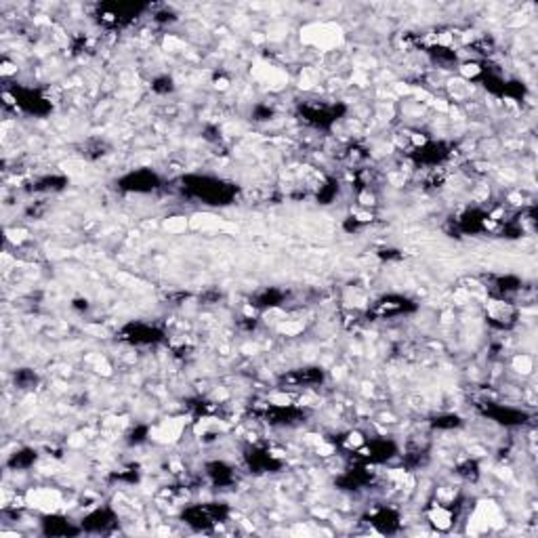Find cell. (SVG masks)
Returning a JSON list of instances; mask_svg holds the SVG:
<instances>
[{
	"mask_svg": "<svg viewBox=\"0 0 538 538\" xmlns=\"http://www.w3.org/2000/svg\"><path fill=\"white\" fill-rule=\"evenodd\" d=\"M236 185L225 183L221 179L215 177H200V175H189L183 179V194H187L189 198L202 200L206 204H230L236 196Z\"/></svg>",
	"mask_w": 538,
	"mask_h": 538,
	"instance_id": "obj_1",
	"label": "cell"
},
{
	"mask_svg": "<svg viewBox=\"0 0 538 538\" xmlns=\"http://www.w3.org/2000/svg\"><path fill=\"white\" fill-rule=\"evenodd\" d=\"M227 515H230V507L225 503L192 505V507L183 509V513H181L183 522L194 530H211L213 526L227 520Z\"/></svg>",
	"mask_w": 538,
	"mask_h": 538,
	"instance_id": "obj_2",
	"label": "cell"
},
{
	"mask_svg": "<svg viewBox=\"0 0 538 538\" xmlns=\"http://www.w3.org/2000/svg\"><path fill=\"white\" fill-rule=\"evenodd\" d=\"M343 104H332V106H318V104H305L301 106V116L307 125L315 129H330L343 114H345Z\"/></svg>",
	"mask_w": 538,
	"mask_h": 538,
	"instance_id": "obj_3",
	"label": "cell"
},
{
	"mask_svg": "<svg viewBox=\"0 0 538 538\" xmlns=\"http://www.w3.org/2000/svg\"><path fill=\"white\" fill-rule=\"evenodd\" d=\"M416 309V305L406 299V296H400V294H387L383 299H379L373 309L368 311V315L373 318H379V320H389V318H398V315H404V313H412Z\"/></svg>",
	"mask_w": 538,
	"mask_h": 538,
	"instance_id": "obj_4",
	"label": "cell"
},
{
	"mask_svg": "<svg viewBox=\"0 0 538 538\" xmlns=\"http://www.w3.org/2000/svg\"><path fill=\"white\" fill-rule=\"evenodd\" d=\"M118 187L125 189V192L147 194V192H154L156 187H160V177H158L154 170L139 168V170H133V173L125 175V177L118 181Z\"/></svg>",
	"mask_w": 538,
	"mask_h": 538,
	"instance_id": "obj_5",
	"label": "cell"
},
{
	"mask_svg": "<svg viewBox=\"0 0 538 538\" xmlns=\"http://www.w3.org/2000/svg\"><path fill=\"white\" fill-rule=\"evenodd\" d=\"M116 524H118L116 513L110 507H99V509H95V511H91L89 515L82 518L80 528H82V532H89V534H106Z\"/></svg>",
	"mask_w": 538,
	"mask_h": 538,
	"instance_id": "obj_6",
	"label": "cell"
},
{
	"mask_svg": "<svg viewBox=\"0 0 538 538\" xmlns=\"http://www.w3.org/2000/svg\"><path fill=\"white\" fill-rule=\"evenodd\" d=\"M484 416H490L492 420L505 425V427H515V425H524L528 420V414L518 410V408H509V406H501V404H482L480 406Z\"/></svg>",
	"mask_w": 538,
	"mask_h": 538,
	"instance_id": "obj_7",
	"label": "cell"
},
{
	"mask_svg": "<svg viewBox=\"0 0 538 538\" xmlns=\"http://www.w3.org/2000/svg\"><path fill=\"white\" fill-rule=\"evenodd\" d=\"M13 99L15 106H19L23 112L27 114H36V116H44L51 112V104L38 93V91H30V89H13Z\"/></svg>",
	"mask_w": 538,
	"mask_h": 538,
	"instance_id": "obj_8",
	"label": "cell"
},
{
	"mask_svg": "<svg viewBox=\"0 0 538 538\" xmlns=\"http://www.w3.org/2000/svg\"><path fill=\"white\" fill-rule=\"evenodd\" d=\"M120 339L131 343V345H154L158 341H162V332L149 324H141V322H133L129 326L123 328Z\"/></svg>",
	"mask_w": 538,
	"mask_h": 538,
	"instance_id": "obj_9",
	"label": "cell"
},
{
	"mask_svg": "<svg viewBox=\"0 0 538 538\" xmlns=\"http://www.w3.org/2000/svg\"><path fill=\"white\" fill-rule=\"evenodd\" d=\"M448 156H450V149L442 141H429V143H425V145H420L412 151V160L416 164H425V166H437Z\"/></svg>",
	"mask_w": 538,
	"mask_h": 538,
	"instance_id": "obj_10",
	"label": "cell"
},
{
	"mask_svg": "<svg viewBox=\"0 0 538 538\" xmlns=\"http://www.w3.org/2000/svg\"><path fill=\"white\" fill-rule=\"evenodd\" d=\"M244 458H246L249 469L255 473H275L282 469V463L277 458H273L263 448H249Z\"/></svg>",
	"mask_w": 538,
	"mask_h": 538,
	"instance_id": "obj_11",
	"label": "cell"
},
{
	"mask_svg": "<svg viewBox=\"0 0 538 538\" xmlns=\"http://www.w3.org/2000/svg\"><path fill=\"white\" fill-rule=\"evenodd\" d=\"M368 522H370V526H373L377 532H381V534H396V532L400 530V526H402L400 513L394 511V509H387V507L377 509L375 513H370V515H368Z\"/></svg>",
	"mask_w": 538,
	"mask_h": 538,
	"instance_id": "obj_12",
	"label": "cell"
},
{
	"mask_svg": "<svg viewBox=\"0 0 538 538\" xmlns=\"http://www.w3.org/2000/svg\"><path fill=\"white\" fill-rule=\"evenodd\" d=\"M82 532L80 526H74L70 520L61 515H46L42 520V534L44 537H78Z\"/></svg>",
	"mask_w": 538,
	"mask_h": 538,
	"instance_id": "obj_13",
	"label": "cell"
},
{
	"mask_svg": "<svg viewBox=\"0 0 538 538\" xmlns=\"http://www.w3.org/2000/svg\"><path fill=\"white\" fill-rule=\"evenodd\" d=\"M322 381H324L322 368H299L280 379V383L294 385V387H313V385H320Z\"/></svg>",
	"mask_w": 538,
	"mask_h": 538,
	"instance_id": "obj_14",
	"label": "cell"
},
{
	"mask_svg": "<svg viewBox=\"0 0 538 538\" xmlns=\"http://www.w3.org/2000/svg\"><path fill=\"white\" fill-rule=\"evenodd\" d=\"M398 454V444L387 437H377L366 444V458L370 463H385Z\"/></svg>",
	"mask_w": 538,
	"mask_h": 538,
	"instance_id": "obj_15",
	"label": "cell"
},
{
	"mask_svg": "<svg viewBox=\"0 0 538 538\" xmlns=\"http://www.w3.org/2000/svg\"><path fill=\"white\" fill-rule=\"evenodd\" d=\"M373 482V475L366 467H354L349 471H345L334 484L341 488V490H362L366 488L368 484Z\"/></svg>",
	"mask_w": 538,
	"mask_h": 538,
	"instance_id": "obj_16",
	"label": "cell"
},
{
	"mask_svg": "<svg viewBox=\"0 0 538 538\" xmlns=\"http://www.w3.org/2000/svg\"><path fill=\"white\" fill-rule=\"evenodd\" d=\"M303 416L305 412L294 406H271L265 412L269 425H292V423H299Z\"/></svg>",
	"mask_w": 538,
	"mask_h": 538,
	"instance_id": "obj_17",
	"label": "cell"
},
{
	"mask_svg": "<svg viewBox=\"0 0 538 538\" xmlns=\"http://www.w3.org/2000/svg\"><path fill=\"white\" fill-rule=\"evenodd\" d=\"M486 221H488V215H486V213H482V211H477V208H469V211H465V213L458 217L456 225H458V230H461L463 234H480V232L486 230Z\"/></svg>",
	"mask_w": 538,
	"mask_h": 538,
	"instance_id": "obj_18",
	"label": "cell"
},
{
	"mask_svg": "<svg viewBox=\"0 0 538 538\" xmlns=\"http://www.w3.org/2000/svg\"><path fill=\"white\" fill-rule=\"evenodd\" d=\"M206 475H208V480H211L215 486H219V488L230 486V484H234V480H236L234 469H232L227 463H223V461H213V463H208V465H206Z\"/></svg>",
	"mask_w": 538,
	"mask_h": 538,
	"instance_id": "obj_19",
	"label": "cell"
},
{
	"mask_svg": "<svg viewBox=\"0 0 538 538\" xmlns=\"http://www.w3.org/2000/svg\"><path fill=\"white\" fill-rule=\"evenodd\" d=\"M284 301V292L277 288H265L263 292H259L253 299V307L257 309H269V307H277Z\"/></svg>",
	"mask_w": 538,
	"mask_h": 538,
	"instance_id": "obj_20",
	"label": "cell"
},
{
	"mask_svg": "<svg viewBox=\"0 0 538 538\" xmlns=\"http://www.w3.org/2000/svg\"><path fill=\"white\" fill-rule=\"evenodd\" d=\"M522 288V280L515 277V275H501L494 280V294L499 299H505L507 294L511 292H518Z\"/></svg>",
	"mask_w": 538,
	"mask_h": 538,
	"instance_id": "obj_21",
	"label": "cell"
},
{
	"mask_svg": "<svg viewBox=\"0 0 538 538\" xmlns=\"http://www.w3.org/2000/svg\"><path fill=\"white\" fill-rule=\"evenodd\" d=\"M36 458H38V454H36L34 450L23 448V450L11 454V458L6 461V467H8V469H15V471H17V469H30V467L36 463Z\"/></svg>",
	"mask_w": 538,
	"mask_h": 538,
	"instance_id": "obj_22",
	"label": "cell"
},
{
	"mask_svg": "<svg viewBox=\"0 0 538 538\" xmlns=\"http://www.w3.org/2000/svg\"><path fill=\"white\" fill-rule=\"evenodd\" d=\"M68 185V179L65 177H59V175H53V177H42L34 183V192H59Z\"/></svg>",
	"mask_w": 538,
	"mask_h": 538,
	"instance_id": "obj_23",
	"label": "cell"
},
{
	"mask_svg": "<svg viewBox=\"0 0 538 538\" xmlns=\"http://www.w3.org/2000/svg\"><path fill=\"white\" fill-rule=\"evenodd\" d=\"M463 425V418L458 414H439L431 420L433 429H456Z\"/></svg>",
	"mask_w": 538,
	"mask_h": 538,
	"instance_id": "obj_24",
	"label": "cell"
},
{
	"mask_svg": "<svg viewBox=\"0 0 538 538\" xmlns=\"http://www.w3.org/2000/svg\"><path fill=\"white\" fill-rule=\"evenodd\" d=\"M456 473H458L463 480H467V482H477V477H480V465H477L475 461L467 458V461H463V463L456 467Z\"/></svg>",
	"mask_w": 538,
	"mask_h": 538,
	"instance_id": "obj_25",
	"label": "cell"
},
{
	"mask_svg": "<svg viewBox=\"0 0 538 538\" xmlns=\"http://www.w3.org/2000/svg\"><path fill=\"white\" fill-rule=\"evenodd\" d=\"M337 192H339V181H337V179H328L324 185H320V192H318V202H322V204H328V202H332V198L337 196Z\"/></svg>",
	"mask_w": 538,
	"mask_h": 538,
	"instance_id": "obj_26",
	"label": "cell"
},
{
	"mask_svg": "<svg viewBox=\"0 0 538 538\" xmlns=\"http://www.w3.org/2000/svg\"><path fill=\"white\" fill-rule=\"evenodd\" d=\"M427 461H429V452H427V450H420V448H414V450H410V452L404 456V463H406V467H410V469L423 467Z\"/></svg>",
	"mask_w": 538,
	"mask_h": 538,
	"instance_id": "obj_27",
	"label": "cell"
},
{
	"mask_svg": "<svg viewBox=\"0 0 538 538\" xmlns=\"http://www.w3.org/2000/svg\"><path fill=\"white\" fill-rule=\"evenodd\" d=\"M38 383V377L34 375V370H27V368H21L15 373V385L21 387V389H30Z\"/></svg>",
	"mask_w": 538,
	"mask_h": 538,
	"instance_id": "obj_28",
	"label": "cell"
},
{
	"mask_svg": "<svg viewBox=\"0 0 538 538\" xmlns=\"http://www.w3.org/2000/svg\"><path fill=\"white\" fill-rule=\"evenodd\" d=\"M175 89V82L170 76H158L154 82H151V91L158 93V95H166V93H173Z\"/></svg>",
	"mask_w": 538,
	"mask_h": 538,
	"instance_id": "obj_29",
	"label": "cell"
},
{
	"mask_svg": "<svg viewBox=\"0 0 538 538\" xmlns=\"http://www.w3.org/2000/svg\"><path fill=\"white\" fill-rule=\"evenodd\" d=\"M147 439V427H134L133 431L129 433V444L131 446H139V444H143Z\"/></svg>",
	"mask_w": 538,
	"mask_h": 538,
	"instance_id": "obj_30",
	"label": "cell"
},
{
	"mask_svg": "<svg viewBox=\"0 0 538 538\" xmlns=\"http://www.w3.org/2000/svg\"><path fill=\"white\" fill-rule=\"evenodd\" d=\"M271 116H273V110L269 106H255V110H253V118L259 123L271 120Z\"/></svg>",
	"mask_w": 538,
	"mask_h": 538,
	"instance_id": "obj_31",
	"label": "cell"
},
{
	"mask_svg": "<svg viewBox=\"0 0 538 538\" xmlns=\"http://www.w3.org/2000/svg\"><path fill=\"white\" fill-rule=\"evenodd\" d=\"M114 480H120V482H129V484H134L139 480V475L134 471H129V473H118L114 475Z\"/></svg>",
	"mask_w": 538,
	"mask_h": 538,
	"instance_id": "obj_32",
	"label": "cell"
},
{
	"mask_svg": "<svg viewBox=\"0 0 538 538\" xmlns=\"http://www.w3.org/2000/svg\"><path fill=\"white\" fill-rule=\"evenodd\" d=\"M74 307H78V309H87L89 305H87V301H82V299H76V301H74Z\"/></svg>",
	"mask_w": 538,
	"mask_h": 538,
	"instance_id": "obj_33",
	"label": "cell"
}]
</instances>
